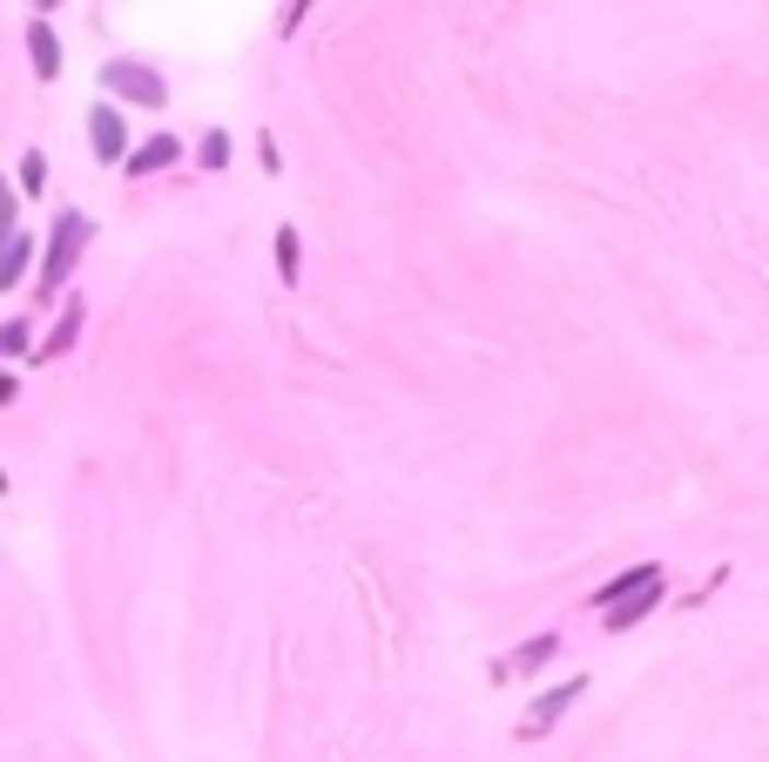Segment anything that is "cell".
<instances>
[{
  "label": "cell",
  "instance_id": "cell-5",
  "mask_svg": "<svg viewBox=\"0 0 769 762\" xmlns=\"http://www.w3.org/2000/svg\"><path fill=\"white\" fill-rule=\"evenodd\" d=\"M27 55H34V74H61V42H55V27L48 21H27Z\"/></svg>",
  "mask_w": 769,
  "mask_h": 762
},
{
  "label": "cell",
  "instance_id": "cell-3",
  "mask_svg": "<svg viewBox=\"0 0 769 762\" xmlns=\"http://www.w3.org/2000/svg\"><path fill=\"white\" fill-rule=\"evenodd\" d=\"M89 149H95V163H129V122L108 102L89 108Z\"/></svg>",
  "mask_w": 769,
  "mask_h": 762
},
{
  "label": "cell",
  "instance_id": "cell-10",
  "mask_svg": "<svg viewBox=\"0 0 769 762\" xmlns=\"http://www.w3.org/2000/svg\"><path fill=\"white\" fill-rule=\"evenodd\" d=\"M74 331H81V304H68V310H61V325H55V338H48V344H40V357L68 351V344H74Z\"/></svg>",
  "mask_w": 769,
  "mask_h": 762
},
{
  "label": "cell",
  "instance_id": "cell-11",
  "mask_svg": "<svg viewBox=\"0 0 769 762\" xmlns=\"http://www.w3.org/2000/svg\"><path fill=\"white\" fill-rule=\"evenodd\" d=\"M277 277L298 284V230H277Z\"/></svg>",
  "mask_w": 769,
  "mask_h": 762
},
{
  "label": "cell",
  "instance_id": "cell-14",
  "mask_svg": "<svg viewBox=\"0 0 769 762\" xmlns=\"http://www.w3.org/2000/svg\"><path fill=\"white\" fill-rule=\"evenodd\" d=\"M0 351L8 357H27L34 344H27V317H8V331H0Z\"/></svg>",
  "mask_w": 769,
  "mask_h": 762
},
{
  "label": "cell",
  "instance_id": "cell-2",
  "mask_svg": "<svg viewBox=\"0 0 769 762\" xmlns=\"http://www.w3.org/2000/svg\"><path fill=\"white\" fill-rule=\"evenodd\" d=\"M102 89L121 95V102H142V108H162V102H170V82H162L149 61H108V68H102Z\"/></svg>",
  "mask_w": 769,
  "mask_h": 762
},
{
  "label": "cell",
  "instance_id": "cell-4",
  "mask_svg": "<svg viewBox=\"0 0 769 762\" xmlns=\"http://www.w3.org/2000/svg\"><path fill=\"white\" fill-rule=\"evenodd\" d=\"M581 695H587V681H581V675H574V681H560V689H547L534 708H526V729H520V736H547V729H554V722L574 708Z\"/></svg>",
  "mask_w": 769,
  "mask_h": 762
},
{
  "label": "cell",
  "instance_id": "cell-1",
  "mask_svg": "<svg viewBox=\"0 0 769 762\" xmlns=\"http://www.w3.org/2000/svg\"><path fill=\"white\" fill-rule=\"evenodd\" d=\"M89 236H95V223L81 216V210H61L55 216V236H48V257H40V277H48V291L61 284V277L74 270V257L89 250Z\"/></svg>",
  "mask_w": 769,
  "mask_h": 762
},
{
  "label": "cell",
  "instance_id": "cell-9",
  "mask_svg": "<svg viewBox=\"0 0 769 762\" xmlns=\"http://www.w3.org/2000/svg\"><path fill=\"white\" fill-rule=\"evenodd\" d=\"M27 257H34V236H27V230H14V244H8V270H0V284H8V291L21 284V270H27Z\"/></svg>",
  "mask_w": 769,
  "mask_h": 762
},
{
  "label": "cell",
  "instance_id": "cell-12",
  "mask_svg": "<svg viewBox=\"0 0 769 762\" xmlns=\"http://www.w3.org/2000/svg\"><path fill=\"white\" fill-rule=\"evenodd\" d=\"M40 183H48V155H40V149H27V155H21V196H34Z\"/></svg>",
  "mask_w": 769,
  "mask_h": 762
},
{
  "label": "cell",
  "instance_id": "cell-13",
  "mask_svg": "<svg viewBox=\"0 0 769 762\" xmlns=\"http://www.w3.org/2000/svg\"><path fill=\"white\" fill-rule=\"evenodd\" d=\"M196 155H202V169H223V163H230V136H223V129H210Z\"/></svg>",
  "mask_w": 769,
  "mask_h": 762
},
{
  "label": "cell",
  "instance_id": "cell-6",
  "mask_svg": "<svg viewBox=\"0 0 769 762\" xmlns=\"http://www.w3.org/2000/svg\"><path fill=\"white\" fill-rule=\"evenodd\" d=\"M176 155H183V142H176V136H149V142L129 155V176H155V169H170Z\"/></svg>",
  "mask_w": 769,
  "mask_h": 762
},
{
  "label": "cell",
  "instance_id": "cell-8",
  "mask_svg": "<svg viewBox=\"0 0 769 762\" xmlns=\"http://www.w3.org/2000/svg\"><path fill=\"white\" fill-rule=\"evenodd\" d=\"M554 648H560L554 634H534V641H526V648H520L513 661H500V675H534L540 661H554Z\"/></svg>",
  "mask_w": 769,
  "mask_h": 762
},
{
  "label": "cell",
  "instance_id": "cell-7",
  "mask_svg": "<svg viewBox=\"0 0 769 762\" xmlns=\"http://www.w3.org/2000/svg\"><path fill=\"white\" fill-rule=\"evenodd\" d=\"M655 600H662V574L655 581H648V587H634L628 600H615V608H607V628H634L648 608H655Z\"/></svg>",
  "mask_w": 769,
  "mask_h": 762
}]
</instances>
